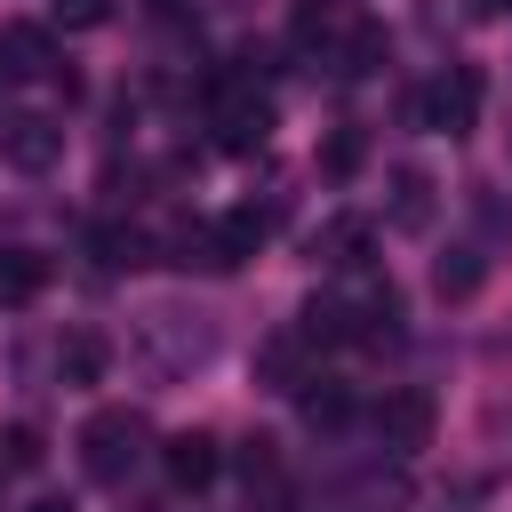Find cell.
<instances>
[{
  "label": "cell",
  "mask_w": 512,
  "mask_h": 512,
  "mask_svg": "<svg viewBox=\"0 0 512 512\" xmlns=\"http://www.w3.org/2000/svg\"><path fill=\"white\" fill-rule=\"evenodd\" d=\"M104 360H112V352H104V336H96V328H72V336H64V352H56L64 384H104Z\"/></svg>",
  "instance_id": "cell-15"
},
{
  "label": "cell",
  "mask_w": 512,
  "mask_h": 512,
  "mask_svg": "<svg viewBox=\"0 0 512 512\" xmlns=\"http://www.w3.org/2000/svg\"><path fill=\"white\" fill-rule=\"evenodd\" d=\"M384 56H392V40H384L376 24H352V32L336 40V72H344V80H360V72H376Z\"/></svg>",
  "instance_id": "cell-16"
},
{
  "label": "cell",
  "mask_w": 512,
  "mask_h": 512,
  "mask_svg": "<svg viewBox=\"0 0 512 512\" xmlns=\"http://www.w3.org/2000/svg\"><path fill=\"white\" fill-rule=\"evenodd\" d=\"M432 424H440V408H432V392H416V384H400V392L376 400V440L400 448V456H416V448L432 440Z\"/></svg>",
  "instance_id": "cell-4"
},
{
  "label": "cell",
  "mask_w": 512,
  "mask_h": 512,
  "mask_svg": "<svg viewBox=\"0 0 512 512\" xmlns=\"http://www.w3.org/2000/svg\"><path fill=\"white\" fill-rule=\"evenodd\" d=\"M0 80H8V56H0Z\"/></svg>",
  "instance_id": "cell-27"
},
{
  "label": "cell",
  "mask_w": 512,
  "mask_h": 512,
  "mask_svg": "<svg viewBox=\"0 0 512 512\" xmlns=\"http://www.w3.org/2000/svg\"><path fill=\"white\" fill-rule=\"evenodd\" d=\"M320 368H312V344H304V328H288V336H264L256 344V384L264 392H304Z\"/></svg>",
  "instance_id": "cell-7"
},
{
  "label": "cell",
  "mask_w": 512,
  "mask_h": 512,
  "mask_svg": "<svg viewBox=\"0 0 512 512\" xmlns=\"http://www.w3.org/2000/svg\"><path fill=\"white\" fill-rule=\"evenodd\" d=\"M296 328H304L312 352H320V344H352V304H344V296H312Z\"/></svg>",
  "instance_id": "cell-14"
},
{
  "label": "cell",
  "mask_w": 512,
  "mask_h": 512,
  "mask_svg": "<svg viewBox=\"0 0 512 512\" xmlns=\"http://www.w3.org/2000/svg\"><path fill=\"white\" fill-rule=\"evenodd\" d=\"M480 96H488V88H480V72H472V64H448V72H440V80L416 96V120H424L432 136H472Z\"/></svg>",
  "instance_id": "cell-2"
},
{
  "label": "cell",
  "mask_w": 512,
  "mask_h": 512,
  "mask_svg": "<svg viewBox=\"0 0 512 512\" xmlns=\"http://www.w3.org/2000/svg\"><path fill=\"white\" fill-rule=\"evenodd\" d=\"M288 32H296V48H312V40H320V48H328V40H344V32H352V24H344V8H336V0H304V8H296V24H288Z\"/></svg>",
  "instance_id": "cell-19"
},
{
  "label": "cell",
  "mask_w": 512,
  "mask_h": 512,
  "mask_svg": "<svg viewBox=\"0 0 512 512\" xmlns=\"http://www.w3.org/2000/svg\"><path fill=\"white\" fill-rule=\"evenodd\" d=\"M400 320H408L400 288H392V280H376V288L352 304V344H400Z\"/></svg>",
  "instance_id": "cell-11"
},
{
  "label": "cell",
  "mask_w": 512,
  "mask_h": 512,
  "mask_svg": "<svg viewBox=\"0 0 512 512\" xmlns=\"http://www.w3.org/2000/svg\"><path fill=\"white\" fill-rule=\"evenodd\" d=\"M296 400H304V424H320V432H336V424L352 416V392H344L336 376H312V384H304Z\"/></svg>",
  "instance_id": "cell-18"
},
{
  "label": "cell",
  "mask_w": 512,
  "mask_h": 512,
  "mask_svg": "<svg viewBox=\"0 0 512 512\" xmlns=\"http://www.w3.org/2000/svg\"><path fill=\"white\" fill-rule=\"evenodd\" d=\"M312 264H328V272H368V264H376V224H368V216H328V224L312 232Z\"/></svg>",
  "instance_id": "cell-6"
},
{
  "label": "cell",
  "mask_w": 512,
  "mask_h": 512,
  "mask_svg": "<svg viewBox=\"0 0 512 512\" xmlns=\"http://www.w3.org/2000/svg\"><path fill=\"white\" fill-rule=\"evenodd\" d=\"M264 232H272V216H256V208H224V216L208 224V264H216V272L248 264V256L264 248Z\"/></svg>",
  "instance_id": "cell-10"
},
{
  "label": "cell",
  "mask_w": 512,
  "mask_h": 512,
  "mask_svg": "<svg viewBox=\"0 0 512 512\" xmlns=\"http://www.w3.org/2000/svg\"><path fill=\"white\" fill-rule=\"evenodd\" d=\"M360 160H368V136H360V128H328V144H320V176L344 184V176H360Z\"/></svg>",
  "instance_id": "cell-20"
},
{
  "label": "cell",
  "mask_w": 512,
  "mask_h": 512,
  "mask_svg": "<svg viewBox=\"0 0 512 512\" xmlns=\"http://www.w3.org/2000/svg\"><path fill=\"white\" fill-rule=\"evenodd\" d=\"M432 208H440V184H432V168L400 160V168H392V200H384V224H392V232H424V224H432Z\"/></svg>",
  "instance_id": "cell-8"
},
{
  "label": "cell",
  "mask_w": 512,
  "mask_h": 512,
  "mask_svg": "<svg viewBox=\"0 0 512 512\" xmlns=\"http://www.w3.org/2000/svg\"><path fill=\"white\" fill-rule=\"evenodd\" d=\"M480 280H488V256H480V248H448V256L432 264V288H440V304H464V296H480Z\"/></svg>",
  "instance_id": "cell-12"
},
{
  "label": "cell",
  "mask_w": 512,
  "mask_h": 512,
  "mask_svg": "<svg viewBox=\"0 0 512 512\" xmlns=\"http://www.w3.org/2000/svg\"><path fill=\"white\" fill-rule=\"evenodd\" d=\"M464 16H480V24H496V16H512V0H464Z\"/></svg>",
  "instance_id": "cell-24"
},
{
  "label": "cell",
  "mask_w": 512,
  "mask_h": 512,
  "mask_svg": "<svg viewBox=\"0 0 512 512\" xmlns=\"http://www.w3.org/2000/svg\"><path fill=\"white\" fill-rule=\"evenodd\" d=\"M104 16H112V0H56V24L64 32H96Z\"/></svg>",
  "instance_id": "cell-23"
},
{
  "label": "cell",
  "mask_w": 512,
  "mask_h": 512,
  "mask_svg": "<svg viewBox=\"0 0 512 512\" xmlns=\"http://www.w3.org/2000/svg\"><path fill=\"white\" fill-rule=\"evenodd\" d=\"M48 288V256L40 248H0V304H32Z\"/></svg>",
  "instance_id": "cell-13"
},
{
  "label": "cell",
  "mask_w": 512,
  "mask_h": 512,
  "mask_svg": "<svg viewBox=\"0 0 512 512\" xmlns=\"http://www.w3.org/2000/svg\"><path fill=\"white\" fill-rule=\"evenodd\" d=\"M160 464H168V488L200 496V488L224 472V448H216L208 432H176V440H160Z\"/></svg>",
  "instance_id": "cell-9"
},
{
  "label": "cell",
  "mask_w": 512,
  "mask_h": 512,
  "mask_svg": "<svg viewBox=\"0 0 512 512\" xmlns=\"http://www.w3.org/2000/svg\"><path fill=\"white\" fill-rule=\"evenodd\" d=\"M0 56H8V72H56L40 24H0Z\"/></svg>",
  "instance_id": "cell-17"
},
{
  "label": "cell",
  "mask_w": 512,
  "mask_h": 512,
  "mask_svg": "<svg viewBox=\"0 0 512 512\" xmlns=\"http://www.w3.org/2000/svg\"><path fill=\"white\" fill-rule=\"evenodd\" d=\"M264 128H272V104L256 88H240V80H216V144L224 152H256Z\"/></svg>",
  "instance_id": "cell-5"
},
{
  "label": "cell",
  "mask_w": 512,
  "mask_h": 512,
  "mask_svg": "<svg viewBox=\"0 0 512 512\" xmlns=\"http://www.w3.org/2000/svg\"><path fill=\"white\" fill-rule=\"evenodd\" d=\"M24 512H72V504H56V496H40V504H24Z\"/></svg>",
  "instance_id": "cell-25"
},
{
  "label": "cell",
  "mask_w": 512,
  "mask_h": 512,
  "mask_svg": "<svg viewBox=\"0 0 512 512\" xmlns=\"http://www.w3.org/2000/svg\"><path fill=\"white\" fill-rule=\"evenodd\" d=\"M0 168H16V176H56V168H64V128H56L48 112L0 120Z\"/></svg>",
  "instance_id": "cell-3"
},
{
  "label": "cell",
  "mask_w": 512,
  "mask_h": 512,
  "mask_svg": "<svg viewBox=\"0 0 512 512\" xmlns=\"http://www.w3.org/2000/svg\"><path fill=\"white\" fill-rule=\"evenodd\" d=\"M144 456V416L136 408H96L88 424H80V464H88V480H128V464Z\"/></svg>",
  "instance_id": "cell-1"
},
{
  "label": "cell",
  "mask_w": 512,
  "mask_h": 512,
  "mask_svg": "<svg viewBox=\"0 0 512 512\" xmlns=\"http://www.w3.org/2000/svg\"><path fill=\"white\" fill-rule=\"evenodd\" d=\"M88 248H96V264H104V272H120V264H144V248H152V240H144V232H128V224H96V232H88Z\"/></svg>",
  "instance_id": "cell-21"
},
{
  "label": "cell",
  "mask_w": 512,
  "mask_h": 512,
  "mask_svg": "<svg viewBox=\"0 0 512 512\" xmlns=\"http://www.w3.org/2000/svg\"><path fill=\"white\" fill-rule=\"evenodd\" d=\"M152 8H176V0H152Z\"/></svg>",
  "instance_id": "cell-26"
},
{
  "label": "cell",
  "mask_w": 512,
  "mask_h": 512,
  "mask_svg": "<svg viewBox=\"0 0 512 512\" xmlns=\"http://www.w3.org/2000/svg\"><path fill=\"white\" fill-rule=\"evenodd\" d=\"M40 456H48L40 424H8V432H0V464H8V472H40Z\"/></svg>",
  "instance_id": "cell-22"
}]
</instances>
